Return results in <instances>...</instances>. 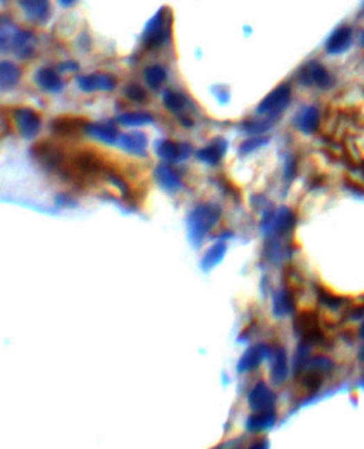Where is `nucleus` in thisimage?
Masks as SVG:
<instances>
[{
  "mask_svg": "<svg viewBox=\"0 0 364 449\" xmlns=\"http://www.w3.org/2000/svg\"><path fill=\"white\" fill-rule=\"evenodd\" d=\"M173 38V13L166 8L159 9L147 23L141 42L146 49L157 50Z\"/></svg>",
  "mask_w": 364,
  "mask_h": 449,
  "instance_id": "obj_1",
  "label": "nucleus"
},
{
  "mask_svg": "<svg viewBox=\"0 0 364 449\" xmlns=\"http://www.w3.org/2000/svg\"><path fill=\"white\" fill-rule=\"evenodd\" d=\"M220 218V209L215 204L205 203L195 209L188 218V234L189 240L195 244H202L204 238L215 227Z\"/></svg>",
  "mask_w": 364,
  "mask_h": 449,
  "instance_id": "obj_2",
  "label": "nucleus"
},
{
  "mask_svg": "<svg viewBox=\"0 0 364 449\" xmlns=\"http://www.w3.org/2000/svg\"><path fill=\"white\" fill-rule=\"evenodd\" d=\"M291 103V88L289 84H281L273 92H270L258 106V115L266 119H275L289 106Z\"/></svg>",
  "mask_w": 364,
  "mask_h": 449,
  "instance_id": "obj_3",
  "label": "nucleus"
},
{
  "mask_svg": "<svg viewBox=\"0 0 364 449\" xmlns=\"http://www.w3.org/2000/svg\"><path fill=\"white\" fill-rule=\"evenodd\" d=\"M13 122L23 138H35L42 129V117L31 107H17L13 111Z\"/></svg>",
  "mask_w": 364,
  "mask_h": 449,
  "instance_id": "obj_4",
  "label": "nucleus"
},
{
  "mask_svg": "<svg viewBox=\"0 0 364 449\" xmlns=\"http://www.w3.org/2000/svg\"><path fill=\"white\" fill-rule=\"evenodd\" d=\"M77 86L84 93L111 92L117 88V79L110 73H92L77 79Z\"/></svg>",
  "mask_w": 364,
  "mask_h": 449,
  "instance_id": "obj_5",
  "label": "nucleus"
},
{
  "mask_svg": "<svg viewBox=\"0 0 364 449\" xmlns=\"http://www.w3.org/2000/svg\"><path fill=\"white\" fill-rule=\"evenodd\" d=\"M162 103L168 111H171V113H174L178 117L180 123H182L187 127L192 124V119L188 115L189 100L184 93L173 89H166L162 93Z\"/></svg>",
  "mask_w": 364,
  "mask_h": 449,
  "instance_id": "obj_6",
  "label": "nucleus"
},
{
  "mask_svg": "<svg viewBox=\"0 0 364 449\" xmlns=\"http://www.w3.org/2000/svg\"><path fill=\"white\" fill-rule=\"evenodd\" d=\"M299 80L303 86H312V84H316V86L322 89H327L333 84V77L329 73V70L315 60L309 62L306 66L302 67L299 73Z\"/></svg>",
  "mask_w": 364,
  "mask_h": 449,
  "instance_id": "obj_7",
  "label": "nucleus"
},
{
  "mask_svg": "<svg viewBox=\"0 0 364 449\" xmlns=\"http://www.w3.org/2000/svg\"><path fill=\"white\" fill-rule=\"evenodd\" d=\"M157 154L166 163H180L189 157L192 147L188 143H177L173 140H159L155 145Z\"/></svg>",
  "mask_w": 364,
  "mask_h": 449,
  "instance_id": "obj_8",
  "label": "nucleus"
},
{
  "mask_svg": "<svg viewBox=\"0 0 364 449\" xmlns=\"http://www.w3.org/2000/svg\"><path fill=\"white\" fill-rule=\"evenodd\" d=\"M248 401L252 411L261 412V411H268L275 408L276 395L265 382H258L254 388H252Z\"/></svg>",
  "mask_w": 364,
  "mask_h": 449,
  "instance_id": "obj_9",
  "label": "nucleus"
},
{
  "mask_svg": "<svg viewBox=\"0 0 364 449\" xmlns=\"http://www.w3.org/2000/svg\"><path fill=\"white\" fill-rule=\"evenodd\" d=\"M24 16L33 23L44 24L51 16L50 0H17Z\"/></svg>",
  "mask_w": 364,
  "mask_h": 449,
  "instance_id": "obj_10",
  "label": "nucleus"
},
{
  "mask_svg": "<svg viewBox=\"0 0 364 449\" xmlns=\"http://www.w3.org/2000/svg\"><path fill=\"white\" fill-rule=\"evenodd\" d=\"M33 153L37 157L39 163L43 167L50 168V170H58V168L63 167L64 154L59 146L50 143H40L35 147Z\"/></svg>",
  "mask_w": 364,
  "mask_h": 449,
  "instance_id": "obj_11",
  "label": "nucleus"
},
{
  "mask_svg": "<svg viewBox=\"0 0 364 449\" xmlns=\"http://www.w3.org/2000/svg\"><path fill=\"white\" fill-rule=\"evenodd\" d=\"M295 331L302 336L306 344L318 343L322 338L318 318L315 314L311 313H304L295 320Z\"/></svg>",
  "mask_w": 364,
  "mask_h": 449,
  "instance_id": "obj_12",
  "label": "nucleus"
},
{
  "mask_svg": "<svg viewBox=\"0 0 364 449\" xmlns=\"http://www.w3.org/2000/svg\"><path fill=\"white\" fill-rule=\"evenodd\" d=\"M119 147L134 156H146L148 147V138L141 131H130L125 134H120Z\"/></svg>",
  "mask_w": 364,
  "mask_h": 449,
  "instance_id": "obj_13",
  "label": "nucleus"
},
{
  "mask_svg": "<svg viewBox=\"0 0 364 449\" xmlns=\"http://www.w3.org/2000/svg\"><path fill=\"white\" fill-rule=\"evenodd\" d=\"M35 81L47 93H60L64 89V80L60 73L51 67H40L35 74Z\"/></svg>",
  "mask_w": 364,
  "mask_h": 449,
  "instance_id": "obj_14",
  "label": "nucleus"
},
{
  "mask_svg": "<svg viewBox=\"0 0 364 449\" xmlns=\"http://www.w3.org/2000/svg\"><path fill=\"white\" fill-rule=\"evenodd\" d=\"M84 131L104 145H114L117 143V140L120 137L117 127L113 123H107V122L86 124Z\"/></svg>",
  "mask_w": 364,
  "mask_h": 449,
  "instance_id": "obj_15",
  "label": "nucleus"
},
{
  "mask_svg": "<svg viewBox=\"0 0 364 449\" xmlns=\"http://www.w3.org/2000/svg\"><path fill=\"white\" fill-rule=\"evenodd\" d=\"M353 42V32L349 26H340L336 29L326 42V50L330 54L345 53Z\"/></svg>",
  "mask_w": 364,
  "mask_h": 449,
  "instance_id": "obj_16",
  "label": "nucleus"
},
{
  "mask_svg": "<svg viewBox=\"0 0 364 449\" xmlns=\"http://www.w3.org/2000/svg\"><path fill=\"white\" fill-rule=\"evenodd\" d=\"M268 355H270V350H269V347H266L263 344H259V345L249 348L242 355V358H241V361L238 364V371L239 373H246V371H252V370L258 368L261 366V362Z\"/></svg>",
  "mask_w": 364,
  "mask_h": 449,
  "instance_id": "obj_17",
  "label": "nucleus"
},
{
  "mask_svg": "<svg viewBox=\"0 0 364 449\" xmlns=\"http://www.w3.org/2000/svg\"><path fill=\"white\" fill-rule=\"evenodd\" d=\"M155 179L158 181V184L168 190V191H175L181 187L182 181H181V176L175 172V168L170 164L164 161L162 164H159L155 168Z\"/></svg>",
  "mask_w": 364,
  "mask_h": 449,
  "instance_id": "obj_18",
  "label": "nucleus"
},
{
  "mask_svg": "<svg viewBox=\"0 0 364 449\" xmlns=\"http://www.w3.org/2000/svg\"><path fill=\"white\" fill-rule=\"evenodd\" d=\"M21 77L20 67L10 60H0V92L13 90Z\"/></svg>",
  "mask_w": 364,
  "mask_h": 449,
  "instance_id": "obj_19",
  "label": "nucleus"
},
{
  "mask_svg": "<svg viewBox=\"0 0 364 449\" xmlns=\"http://www.w3.org/2000/svg\"><path fill=\"white\" fill-rule=\"evenodd\" d=\"M35 46H36V38L29 31H21L19 29L13 42V53L17 56L19 59H31L35 54Z\"/></svg>",
  "mask_w": 364,
  "mask_h": 449,
  "instance_id": "obj_20",
  "label": "nucleus"
},
{
  "mask_svg": "<svg viewBox=\"0 0 364 449\" xmlns=\"http://www.w3.org/2000/svg\"><path fill=\"white\" fill-rule=\"evenodd\" d=\"M320 122V115L319 110L315 106L304 107L303 110L299 111V115L295 117V124L296 127L306 134L315 133L318 130Z\"/></svg>",
  "mask_w": 364,
  "mask_h": 449,
  "instance_id": "obj_21",
  "label": "nucleus"
},
{
  "mask_svg": "<svg viewBox=\"0 0 364 449\" xmlns=\"http://www.w3.org/2000/svg\"><path fill=\"white\" fill-rule=\"evenodd\" d=\"M17 31V26L9 16L0 15V54L13 50V42Z\"/></svg>",
  "mask_w": 364,
  "mask_h": 449,
  "instance_id": "obj_22",
  "label": "nucleus"
},
{
  "mask_svg": "<svg viewBox=\"0 0 364 449\" xmlns=\"http://www.w3.org/2000/svg\"><path fill=\"white\" fill-rule=\"evenodd\" d=\"M286 377H288L286 351L282 348H277V350H275V352H272L270 378L276 385H281L285 382Z\"/></svg>",
  "mask_w": 364,
  "mask_h": 449,
  "instance_id": "obj_23",
  "label": "nucleus"
},
{
  "mask_svg": "<svg viewBox=\"0 0 364 449\" xmlns=\"http://www.w3.org/2000/svg\"><path fill=\"white\" fill-rule=\"evenodd\" d=\"M227 147L228 146H227L225 140H223V138H216V140H214V142L211 145H208L207 147L201 149L197 153V157H198V160H201L205 164L215 165V164H218L222 160L223 156H225Z\"/></svg>",
  "mask_w": 364,
  "mask_h": 449,
  "instance_id": "obj_24",
  "label": "nucleus"
},
{
  "mask_svg": "<svg viewBox=\"0 0 364 449\" xmlns=\"http://www.w3.org/2000/svg\"><path fill=\"white\" fill-rule=\"evenodd\" d=\"M276 423V411L275 408L261 412H254L246 421V428L252 432H261L270 428Z\"/></svg>",
  "mask_w": 364,
  "mask_h": 449,
  "instance_id": "obj_25",
  "label": "nucleus"
},
{
  "mask_svg": "<svg viewBox=\"0 0 364 449\" xmlns=\"http://www.w3.org/2000/svg\"><path fill=\"white\" fill-rule=\"evenodd\" d=\"M166 79H168V72L161 65H151L144 69V81L153 90L161 89Z\"/></svg>",
  "mask_w": 364,
  "mask_h": 449,
  "instance_id": "obj_26",
  "label": "nucleus"
},
{
  "mask_svg": "<svg viewBox=\"0 0 364 449\" xmlns=\"http://www.w3.org/2000/svg\"><path fill=\"white\" fill-rule=\"evenodd\" d=\"M84 127H86V124L77 117H60L53 123L54 131L60 136H76L84 130Z\"/></svg>",
  "mask_w": 364,
  "mask_h": 449,
  "instance_id": "obj_27",
  "label": "nucleus"
},
{
  "mask_svg": "<svg viewBox=\"0 0 364 449\" xmlns=\"http://www.w3.org/2000/svg\"><path fill=\"white\" fill-rule=\"evenodd\" d=\"M119 123L125 127H141L154 122V117L147 111H128L119 116Z\"/></svg>",
  "mask_w": 364,
  "mask_h": 449,
  "instance_id": "obj_28",
  "label": "nucleus"
},
{
  "mask_svg": "<svg viewBox=\"0 0 364 449\" xmlns=\"http://www.w3.org/2000/svg\"><path fill=\"white\" fill-rule=\"evenodd\" d=\"M225 252H227V244L225 243H216V244H214L205 252L204 260H202V267L205 270L214 268L216 264H219L222 261L223 256H225Z\"/></svg>",
  "mask_w": 364,
  "mask_h": 449,
  "instance_id": "obj_29",
  "label": "nucleus"
},
{
  "mask_svg": "<svg viewBox=\"0 0 364 449\" xmlns=\"http://www.w3.org/2000/svg\"><path fill=\"white\" fill-rule=\"evenodd\" d=\"M273 310H275V314L279 317H284L293 310L292 297L286 290H282L276 295L275 302H273Z\"/></svg>",
  "mask_w": 364,
  "mask_h": 449,
  "instance_id": "obj_30",
  "label": "nucleus"
},
{
  "mask_svg": "<svg viewBox=\"0 0 364 449\" xmlns=\"http://www.w3.org/2000/svg\"><path fill=\"white\" fill-rule=\"evenodd\" d=\"M124 95L127 99L135 103H144L148 99L147 90L139 83H128L124 89Z\"/></svg>",
  "mask_w": 364,
  "mask_h": 449,
  "instance_id": "obj_31",
  "label": "nucleus"
},
{
  "mask_svg": "<svg viewBox=\"0 0 364 449\" xmlns=\"http://www.w3.org/2000/svg\"><path fill=\"white\" fill-rule=\"evenodd\" d=\"M262 145H265V140H263V138H252V140H248V142H245V143L241 146V153H242V154L250 153V152H254L255 149L261 147Z\"/></svg>",
  "mask_w": 364,
  "mask_h": 449,
  "instance_id": "obj_32",
  "label": "nucleus"
},
{
  "mask_svg": "<svg viewBox=\"0 0 364 449\" xmlns=\"http://www.w3.org/2000/svg\"><path fill=\"white\" fill-rule=\"evenodd\" d=\"M320 297H322V300H323V302H326L329 307H338L339 304H340V300H338V298H334L333 295H330V294H327V293H322L320 294Z\"/></svg>",
  "mask_w": 364,
  "mask_h": 449,
  "instance_id": "obj_33",
  "label": "nucleus"
},
{
  "mask_svg": "<svg viewBox=\"0 0 364 449\" xmlns=\"http://www.w3.org/2000/svg\"><path fill=\"white\" fill-rule=\"evenodd\" d=\"M60 70H62V72H70V73H73V72H77V70H78V66H77V63H76V62L69 60V62H64V63L60 66Z\"/></svg>",
  "mask_w": 364,
  "mask_h": 449,
  "instance_id": "obj_34",
  "label": "nucleus"
},
{
  "mask_svg": "<svg viewBox=\"0 0 364 449\" xmlns=\"http://www.w3.org/2000/svg\"><path fill=\"white\" fill-rule=\"evenodd\" d=\"M77 2H78V0H58V3H59L62 8H71V6H74Z\"/></svg>",
  "mask_w": 364,
  "mask_h": 449,
  "instance_id": "obj_35",
  "label": "nucleus"
},
{
  "mask_svg": "<svg viewBox=\"0 0 364 449\" xmlns=\"http://www.w3.org/2000/svg\"><path fill=\"white\" fill-rule=\"evenodd\" d=\"M360 44L364 47V31L360 33Z\"/></svg>",
  "mask_w": 364,
  "mask_h": 449,
  "instance_id": "obj_36",
  "label": "nucleus"
},
{
  "mask_svg": "<svg viewBox=\"0 0 364 449\" xmlns=\"http://www.w3.org/2000/svg\"><path fill=\"white\" fill-rule=\"evenodd\" d=\"M360 336H361V338L364 340V323H363V325L360 327Z\"/></svg>",
  "mask_w": 364,
  "mask_h": 449,
  "instance_id": "obj_37",
  "label": "nucleus"
},
{
  "mask_svg": "<svg viewBox=\"0 0 364 449\" xmlns=\"http://www.w3.org/2000/svg\"><path fill=\"white\" fill-rule=\"evenodd\" d=\"M361 15L364 16V5H363V10H361Z\"/></svg>",
  "mask_w": 364,
  "mask_h": 449,
  "instance_id": "obj_38",
  "label": "nucleus"
},
{
  "mask_svg": "<svg viewBox=\"0 0 364 449\" xmlns=\"http://www.w3.org/2000/svg\"><path fill=\"white\" fill-rule=\"evenodd\" d=\"M363 381H364V374H363Z\"/></svg>",
  "mask_w": 364,
  "mask_h": 449,
  "instance_id": "obj_39",
  "label": "nucleus"
}]
</instances>
